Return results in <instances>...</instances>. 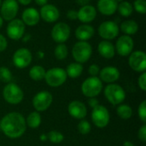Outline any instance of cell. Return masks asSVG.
Returning <instances> with one entry per match:
<instances>
[{"label":"cell","mask_w":146,"mask_h":146,"mask_svg":"<svg viewBox=\"0 0 146 146\" xmlns=\"http://www.w3.org/2000/svg\"><path fill=\"white\" fill-rule=\"evenodd\" d=\"M88 104H89V105H90L91 107H92V109H93L94 107H96L97 105H98V104H99L98 101L95 98H89V100H88Z\"/></svg>","instance_id":"60d3db41"},{"label":"cell","mask_w":146,"mask_h":146,"mask_svg":"<svg viewBox=\"0 0 146 146\" xmlns=\"http://www.w3.org/2000/svg\"><path fill=\"white\" fill-rule=\"evenodd\" d=\"M18 2V3H21L22 5H28L32 3L33 0H16Z\"/></svg>","instance_id":"ee69618b"},{"label":"cell","mask_w":146,"mask_h":146,"mask_svg":"<svg viewBox=\"0 0 146 146\" xmlns=\"http://www.w3.org/2000/svg\"><path fill=\"white\" fill-rule=\"evenodd\" d=\"M117 11L118 13L123 16V17H129L132 15L133 12V4L128 2V1H121L120 3H118V6H117Z\"/></svg>","instance_id":"83f0119b"},{"label":"cell","mask_w":146,"mask_h":146,"mask_svg":"<svg viewBox=\"0 0 146 146\" xmlns=\"http://www.w3.org/2000/svg\"><path fill=\"white\" fill-rule=\"evenodd\" d=\"M119 28L125 35H128L132 37L133 35L138 33L139 24L134 20H126L121 24Z\"/></svg>","instance_id":"cb8c5ba5"},{"label":"cell","mask_w":146,"mask_h":146,"mask_svg":"<svg viewBox=\"0 0 146 146\" xmlns=\"http://www.w3.org/2000/svg\"><path fill=\"white\" fill-rule=\"evenodd\" d=\"M0 128L3 134L12 139L21 138L26 132V119L19 112H10L0 121Z\"/></svg>","instance_id":"6da1fadb"},{"label":"cell","mask_w":146,"mask_h":146,"mask_svg":"<svg viewBox=\"0 0 146 146\" xmlns=\"http://www.w3.org/2000/svg\"><path fill=\"white\" fill-rule=\"evenodd\" d=\"M98 51L99 55L105 59H112L115 55V45L109 40H102L98 45Z\"/></svg>","instance_id":"603a6c76"},{"label":"cell","mask_w":146,"mask_h":146,"mask_svg":"<svg viewBox=\"0 0 146 146\" xmlns=\"http://www.w3.org/2000/svg\"><path fill=\"white\" fill-rule=\"evenodd\" d=\"M71 35V28L66 22H57L51 29L50 36L52 39L57 44H65Z\"/></svg>","instance_id":"52a82bcc"},{"label":"cell","mask_w":146,"mask_h":146,"mask_svg":"<svg viewBox=\"0 0 146 146\" xmlns=\"http://www.w3.org/2000/svg\"><path fill=\"white\" fill-rule=\"evenodd\" d=\"M19 11V3L16 0H3L0 6V15L3 21H10L16 18Z\"/></svg>","instance_id":"7c38bea8"},{"label":"cell","mask_w":146,"mask_h":146,"mask_svg":"<svg viewBox=\"0 0 146 146\" xmlns=\"http://www.w3.org/2000/svg\"><path fill=\"white\" fill-rule=\"evenodd\" d=\"M46 70L40 65H35L29 70V77L34 81H40L44 79Z\"/></svg>","instance_id":"484cf974"},{"label":"cell","mask_w":146,"mask_h":146,"mask_svg":"<svg viewBox=\"0 0 146 146\" xmlns=\"http://www.w3.org/2000/svg\"><path fill=\"white\" fill-rule=\"evenodd\" d=\"M99 36L104 40H112L115 39L120 32L118 24L114 21H103L98 29Z\"/></svg>","instance_id":"9c48e42d"},{"label":"cell","mask_w":146,"mask_h":146,"mask_svg":"<svg viewBox=\"0 0 146 146\" xmlns=\"http://www.w3.org/2000/svg\"><path fill=\"white\" fill-rule=\"evenodd\" d=\"M91 0H75L76 3L79 4L80 6H85L86 4H89Z\"/></svg>","instance_id":"b9f144b4"},{"label":"cell","mask_w":146,"mask_h":146,"mask_svg":"<svg viewBox=\"0 0 146 146\" xmlns=\"http://www.w3.org/2000/svg\"><path fill=\"white\" fill-rule=\"evenodd\" d=\"M138 85L139 86V88L143 91L145 92L146 91V73L143 72L140 76L138 79Z\"/></svg>","instance_id":"d590c367"},{"label":"cell","mask_w":146,"mask_h":146,"mask_svg":"<svg viewBox=\"0 0 146 146\" xmlns=\"http://www.w3.org/2000/svg\"><path fill=\"white\" fill-rule=\"evenodd\" d=\"M41 121H42V119H41V115L37 111H33V112H31L27 119H26V124H27V127H29L30 128L32 129H36L38 128L40 124H41Z\"/></svg>","instance_id":"4316f807"},{"label":"cell","mask_w":146,"mask_h":146,"mask_svg":"<svg viewBox=\"0 0 146 146\" xmlns=\"http://www.w3.org/2000/svg\"><path fill=\"white\" fill-rule=\"evenodd\" d=\"M92 55V46L87 41H77L72 48V56L76 62L80 64L89 61Z\"/></svg>","instance_id":"7a4b0ae2"},{"label":"cell","mask_w":146,"mask_h":146,"mask_svg":"<svg viewBox=\"0 0 146 146\" xmlns=\"http://www.w3.org/2000/svg\"><path fill=\"white\" fill-rule=\"evenodd\" d=\"M118 2L116 0H98L97 3V10L106 16H110L117 11Z\"/></svg>","instance_id":"44dd1931"},{"label":"cell","mask_w":146,"mask_h":146,"mask_svg":"<svg viewBox=\"0 0 146 146\" xmlns=\"http://www.w3.org/2000/svg\"><path fill=\"white\" fill-rule=\"evenodd\" d=\"M138 115L139 116V119L144 122H146V101L144 100L138 108Z\"/></svg>","instance_id":"e575fe53"},{"label":"cell","mask_w":146,"mask_h":146,"mask_svg":"<svg viewBox=\"0 0 146 146\" xmlns=\"http://www.w3.org/2000/svg\"><path fill=\"white\" fill-rule=\"evenodd\" d=\"M26 26L21 19L15 18L8 22L6 27L7 36L12 40H20L25 34Z\"/></svg>","instance_id":"30bf717a"},{"label":"cell","mask_w":146,"mask_h":146,"mask_svg":"<svg viewBox=\"0 0 146 146\" xmlns=\"http://www.w3.org/2000/svg\"><path fill=\"white\" fill-rule=\"evenodd\" d=\"M123 146H134V145L130 141H126V142H124Z\"/></svg>","instance_id":"c3c4849f"},{"label":"cell","mask_w":146,"mask_h":146,"mask_svg":"<svg viewBox=\"0 0 146 146\" xmlns=\"http://www.w3.org/2000/svg\"><path fill=\"white\" fill-rule=\"evenodd\" d=\"M134 41L131 36L121 35L120 36L115 44V53L121 56H128L133 50Z\"/></svg>","instance_id":"8fae6325"},{"label":"cell","mask_w":146,"mask_h":146,"mask_svg":"<svg viewBox=\"0 0 146 146\" xmlns=\"http://www.w3.org/2000/svg\"><path fill=\"white\" fill-rule=\"evenodd\" d=\"M3 25V18H2L1 15H0V29L2 28Z\"/></svg>","instance_id":"681fc988"},{"label":"cell","mask_w":146,"mask_h":146,"mask_svg":"<svg viewBox=\"0 0 146 146\" xmlns=\"http://www.w3.org/2000/svg\"><path fill=\"white\" fill-rule=\"evenodd\" d=\"M120 71L117 68L113 66H107L104 68L100 69L99 72V79L102 82H105L108 84H112L117 81L120 78Z\"/></svg>","instance_id":"ac0fdd59"},{"label":"cell","mask_w":146,"mask_h":146,"mask_svg":"<svg viewBox=\"0 0 146 146\" xmlns=\"http://www.w3.org/2000/svg\"><path fill=\"white\" fill-rule=\"evenodd\" d=\"M68 49L65 44H57L54 50V56L57 60L62 61L68 57Z\"/></svg>","instance_id":"f546056e"},{"label":"cell","mask_w":146,"mask_h":146,"mask_svg":"<svg viewBox=\"0 0 146 146\" xmlns=\"http://www.w3.org/2000/svg\"><path fill=\"white\" fill-rule=\"evenodd\" d=\"M7 47H8V40L2 33H0V52L4 51L7 49Z\"/></svg>","instance_id":"f35d334b"},{"label":"cell","mask_w":146,"mask_h":146,"mask_svg":"<svg viewBox=\"0 0 146 146\" xmlns=\"http://www.w3.org/2000/svg\"><path fill=\"white\" fill-rule=\"evenodd\" d=\"M103 82L98 76H90L81 85V92L86 98H96L103 91Z\"/></svg>","instance_id":"3957f363"},{"label":"cell","mask_w":146,"mask_h":146,"mask_svg":"<svg viewBox=\"0 0 146 146\" xmlns=\"http://www.w3.org/2000/svg\"><path fill=\"white\" fill-rule=\"evenodd\" d=\"M92 120L93 124L97 127L104 128L110 123V112L107 110V108L98 104L92 109Z\"/></svg>","instance_id":"ba28073f"},{"label":"cell","mask_w":146,"mask_h":146,"mask_svg":"<svg viewBox=\"0 0 146 146\" xmlns=\"http://www.w3.org/2000/svg\"><path fill=\"white\" fill-rule=\"evenodd\" d=\"M35 3L38 6H44L48 3V0H34Z\"/></svg>","instance_id":"7bdbcfd3"},{"label":"cell","mask_w":146,"mask_h":146,"mask_svg":"<svg viewBox=\"0 0 146 146\" xmlns=\"http://www.w3.org/2000/svg\"><path fill=\"white\" fill-rule=\"evenodd\" d=\"M38 58H44V53L43 52V51H41V50H39V51H38Z\"/></svg>","instance_id":"7dc6e473"},{"label":"cell","mask_w":146,"mask_h":146,"mask_svg":"<svg viewBox=\"0 0 146 146\" xmlns=\"http://www.w3.org/2000/svg\"><path fill=\"white\" fill-rule=\"evenodd\" d=\"M118 116L122 120H129L133 115V109L128 104H120L116 109Z\"/></svg>","instance_id":"f1b7e54d"},{"label":"cell","mask_w":146,"mask_h":146,"mask_svg":"<svg viewBox=\"0 0 146 146\" xmlns=\"http://www.w3.org/2000/svg\"><path fill=\"white\" fill-rule=\"evenodd\" d=\"M3 97L9 104H18L24 98V92L21 88L15 83H8L3 90Z\"/></svg>","instance_id":"5b68a950"},{"label":"cell","mask_w":146,"mask_h":146,"mask_svg":"<svg viewBox=\"0 0 146 146\" xmlns=\"http://www.w3.org/2000/svg\"><path fill=\"white\" fill-rule=\"evenodd\" d=\"M95 34V29L89 24L80 25L74 32V36L79 41H88Z\"/></svg>","instance_id":"7402d4cb"},{"label":"cell","mask_w":146,"mask_h":146,"mask_svg":"<svg viewBox=\"0 0 146 146\" xmlns=\"http://www.w3.org/2000/svg\"><path fill=\"white\" fill-rule=\"evenodd\" d=\"M99 72H100V68L98 65H97L95 63L90 65L88 68V74L91 76H98L99 74Z\"/></svg>","instance_id":"8d00e7d4"},{"label":"cell","mask_w":146,"mask_h":146,"mask_svg":"<svg viewBox=\"0 0 146 146\" xmlns=\"http://www.w3.org/2000/svg\"><path fill=\"white\" fill-rule=\"evenodd\" d=\"M138 138L139 139L140 141L143 143L146 142V125L144 124L139 130L138 132Z\"/></svg>","instance_id":"74e56055"},{"label":"cell","mask_w":146,"mask_h":146,"mask_svg":"<svg viewBox=\"0 0 146 146\" xmlns=\"http://www.w3.org/2000/svg\"><path fill=\"white\" fill-rule=\"evenodd\" d=\"M128 65L135 72L143 73L146 70V54L143 50L133 51L128 56Z\"/></svg>","instance_id":"9a60e30c"},{"label":"cell","mask_w":146,"mask_h":146,"mask_svg":"<svg viewBox=\"0 0 146 146\" xmlns=\"http://www.w3.org/2000/svg\"><path fill=\"white\" fill-rule=\"evenodd\" d=\"M104 96L113 105H119L123 103L126 98V92L124 89L118 84H109L104 91Z\"/></svg>","instance_id":"277c9868"},{"label":"cell","mask_w":146,"mask_h":146,"mask_svg":"<svg viewBox=\"0 0 146 146\" xmlns=\"http://www.w3.org/2000/svg\"><path fill=\"white\" fill-rule=\"evenodd\" d=\"M77 128H78V131L80 134L86 135L91 132L92 127H91V124L88 121L83 119V120H80V121L79 122Z\"/></svg>","instance_id":"d6a6232c"},{"label":"cell","mask_w":146,"mask_h":146,"mask_svg":"<svg viewBox=\"0 0 146 146\" xmlns=\"http://www.w3.org/2000/svg\"><path fill=\"white\" fill-rule=\"evenodd\" d=\"M40 19L47 23H54L57 21L60 17L59 9L51 3H47L40 8L39 10Z\"/></svg>","instance_id":"2e32d148"},{"label":"cell","mask_w":146,"mask_h":146,"mask_svg":"<svg viewBox=\"0 0 146 146\" xmlns=\"http://www.w3.org/2000/svg\"><path fill=\"white\" fill-rule=\"evenodd\" d=\"M67 18L70 21H75L78 18V13L75 9H69L67 12Z\"/></svg>","instance_id":"ab89813d"},{"label":"cell","mask_w":146,"mask_h":146,"mask_svg":"<svg viewBox=\"0 0 146 146\" xmlns=\"http://www.w3.org/2000/svg\"><path fill=\"white\" fill-rule=\"evenodd\" d=\"M1 3H2V0H0V6H1Z\"/></svg>","instance_id":"f907efd6"},{"label":"cell","mask_w":146,"mask_h":146,"mask_svg":"<svg viewBox=\"0 0 146 146\" xmlns=\"http://www.w3.org/2000/svg\"><path fill=\"white\" fill-rule=\"evenodd\" d=\"M78 13V20L82 22L83 24H88L92 22L98 14L97 9L91 4H86L85 6H81L79 10H77Z\"/></svg>","instance_id":"e0dca14e"},{"label":"cell","mask_w":146,"mask_h":146,"mask_svg":"<svg viewBox=\"0 0 146 146\" xmlns=\"http://www.w3.org/2000/svg\"><path fill=\"white\" fill-rule=\"evenodd\" d=\"M21 20L23 21L25 26L34 27L37 24H38V22L40 21L39 11L33 7L27 8L23 10V12L21 14Z\"/></svg>","instance_id":"ffe728a7"},{"label":"cell","mask_w":146,"mask_h":146,"mask_svg":"<svg viewBox=\"0 0 146 146\" xmlns=\"http://www.w3.org/2000/svg\"><path fill=\"white\" fill-rule=\"evenodd\" d=\"M133 10L137 13L145 15L146 13V1L145 0H135L133 4Z\"/></svg>","instance_id":"836d02e7"},{"label":"cell","mask_w":146,"mask_h":146,"mask_svg":"<svg viewBox=\"0 0 146 146\" xmlns=\"http://www.w3.org/2000/svg\"><path fill=\"white\" fill-rule=\"evenodd\" d=\"M22 38H23V41H24V42H27L28 40H30V38H31V35H29V34L25 35V34H24V36L22 37Z\"/></svg>","instance_id":"f6af8a7d"},{"label":"cell","mask_w":146,"mask_h":146,"mask_svg":"<svg viewBox=\"0 0 146 146\" xmlns=\"http://www.w3.org/2000/svg\"><path fill=\"white\" fill-rule=\"evenodd\" d=\"M12 61L16 68L20 69L26 68L33 61L32 52L27 48H20L14 52Z\"/></svg>","instance_id":"4fadbf2b"},{"label":"cell","mask_w":146,"mask_h":146,"mask_svg":"<svg viewBox=\"0 0 146 146\" xmlns=\"http://www.w3.org/2000/svg\"><path fill=\"white\" fill-rule=\"evenodd\" d=\"M68 79L65 69L62 68H52L45 72L44 80L50 87H59L62 86Z\"/></svg>","instance_id":"8992f818"},{"label":"cell","mask_w":146,"mask_h":146,"mask_svg":"<svg viewBox=\"0 0 146 146\" xmlns=\"http://www.w3.org/2000/svg\"><path fill=\"white\" fill-rule=\"evenodd\" d=\"M0 131H1V128H0Z\"/></svg>","instance_id":"816d5d0a"},{"label":"cell","mask_w":146,"mask_h":146,"mask_svg":"<svg viewBox=\"0 0 146 146\" xmlns=\"http://www.w3.org/2000/svg\"><path fill=\"white\" fill-rule=\"evenodd\" d=\"M53 101V97L47 91H41L33 98V106L37 112H43L48 110Z\"/></svg>","instance_id":"5bb4252c"},{"label":"cell","mask_w":146,"mask_h":146,"mask_svg":"<svg viewBox=\"0 0 146 146\" xmlns=\"http://www.w3.org/2000/svg\"><path fill=\"white\" fill-rule=\"evenodd\" d=\"M48 140L51 142L52 144H60L64 140V136L63 134L56 130H52L48 133L47 134Z\"/></svg>","instance_id":"4dcf8cb0"},{"label":"cell","mask_w":146,"mask_h":146,"mask_svg":"<svg viewBox=\"0 0 146 146\" xmlns=\"http://www.w3.org/2000/svg\"><path fill=\"white\" fill-rule=\"evenodd\" d=\"M68 112L73 118L77 120H83L87 115V109L85 104L80 101L74 100L69 103L68 106Z\"/></svg>","instance_id":"d6986e66"},{"label":"cell","mask_w":146,"mask_h":146,"mask_svg":"<svg viewBox=\"0 0 146 146\" xmlns=\"http://www.w3.org/2000/svg\"><path fill=\"white\" fill-rule=\"evenodd\" d=\"M12 73L7 67H0V81L9 83L12 80Z\"/></svg>","instance_id":"1f68e13d"},{"label":"cell","mask_w":146,"mask_h":146,"mask_svg":"<svg viewBox=\"0 0 146 146\" xmlns=\"http://www.w3.org/2000/svg\"><path fill=\"white\" fill-rule=\"evenodd\" d=\"M84 68L83 65L79 62H71L68 65L67 68L65 69L67 76L72 79H76L80 77L83 73Z\"/></svg>","instance_id":"d4e9b609"},{"label":"cell","mask_w":146,"mask_h":146,"mask_svg":"<svg viewBox=\"0 0 146 146\" xmlns=\"http://www.w3.org/2000/svg\"><path fill=\"white\" fill-rule=\"evenodd\" d=\"M39 139H40V140H41V141H46V140L48 139L47 135H44V134H41V135H40V137H39Z\"/></svg>","instance_id":"bcb514c9"}]
</instances>
